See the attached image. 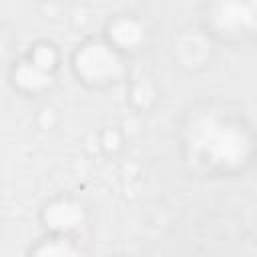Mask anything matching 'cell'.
Masks as SVG:
<instances>
[{"instance_id":"cell-4","label":"cell","mask_w":257,"mask_h":257,"mask_svg":"<svg viewBox=\"0 0 257 257\" xmlns=\"http://www.w3.org/2000/svg\"><path fill=\"white\" fill-rule=\"evenodd\" d=\"M42 221L44 225L58 233V235H66L70 231H76L78 227H82L84 223V209L70 199H56L52 203H48L42 211Z\"/></svg>"},{"instance_id":"cell-7","label":"cell","mask_w":257,"mask_h":257,"mask_svg":"<svg viewBox=\"0 0 257 257\" xmlns=\"http://www.w3.org/2000/svg\"><path fill=\"white\" fill-rule=\"evenodd\" d=\"M32 257H84L82 251L66 237H54L34 247Z\"/></svg>"},{"instance_id":"cell-1","label":"cell","mask_w":257,"mask_h":257,"mask_svg":"<svg viewBox=\"0 0 257 257\" xmlns=\"http://www.w3.org/2000/svg\"><path fill=\"white\" fill-rule=\"evenodd\" d=\"M189 157L209 169L237 171L253 157L251 128L223 112H199L185 131Z\"/></svg>"},{"instance_id":"cell-8","label":"cell","mask_w":257,"mask_h":257,"mask_svg":"<svg viewBox=\"0 0 257 257\" xmlns=\"http://www.w3.org/2000/svg\"><path fill=\"white\" fill-rule=\"evenodd\" d=\"M30 62L46 72H52V68L56 66V50L50 44H36L30 54Z\"/></svg>"},{"instance_id":"cell-3","label":"cell","mask_w":257,"mask_h":257,"mask_svg":"<svg viewBox=\"0 0 257 257\" xmlns=\"http://www.w3.org/2000/svg\"><path fill=\"white\" fill-rule=\"evenodd\" d=\"M209 22L213 30L227 38H239L251 34L257 22V6L253 2H217L209 10Z\"/></svg>"},{"instance_id":"cell-6","label":"cell","mask_w":257,"mask_h":257,"mask_svg":"<svg viewBox=\"0 0 257 257\" xmlns=\"http://www.w3.org/2000/svg\"><path fill=\"white\" fill-rule=\"evenodd\" d=\"M12 78H14V84L22 90H28V92H36V90H44L52 84V74L34 66L30 60L28 62H20L14 72H12Z\"/></svg>"},{"instance_id":"cell-9","label":"cell","mask_w":257,"mask_h":257,"mask_svg":"<svg viewBox=\"0 0 257 257\" xmlns=\"http://www.w3.org/2000/svg\"><path fill=\"white\" fill-rule=\"evenodd\" d=\"M6 50H8V44H6V38H4V34L0 32V60L6 56Z\"/></svg>"},{"instance_id":"cell-2","label":"cell","mask_w":257,"mask_h":257,"mask_svg":"<svg viewBox=\"0 0 257 257\" xmlns=\"http://www.w3.org/2000/svg\"><path fill=\"white\" fill-rule=\"evenodd\" d=\"M74 72L88 84H106L114 82L122 74V60L110 44L104 42H86L82 44L72 60Z\"/></svg>"},{"instance_id":"cell-5","label":"cell","mask_w":257,"mask_h":257,"mask_svg":"<svg viewBox=\"0 0 257 257\" xmlns=\"http://www.w3.org/2000/svg\"><path fill=\"white\" fill-rule=\"evenodd\" d=\"M110 42L118 48H137L145 40V28L139 20L131 16H120L108 26Z\"/></svg>"}]
</instances>
